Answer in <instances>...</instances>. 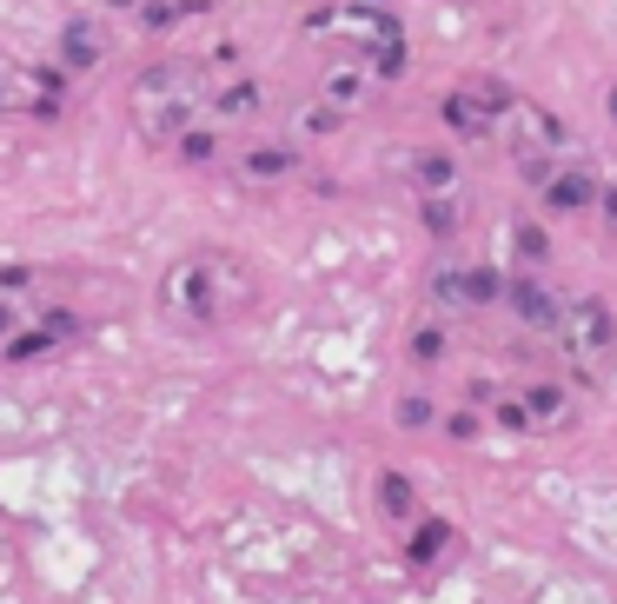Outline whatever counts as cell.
Instances as JSON below:
<instances>
[{"instance_id":"obj_1","label":"cell","mask_w":617,"mask_h":604,"mask_svg":"<svg viewBox=\"0 0 617 604\" xmlns=\"http://www.w3.org/2000/svg\"><path fill=\"white\" fill-rule=\"evenodd\" d=\"M206 100H213V80L199 60H160L133 80V126H140V140L173 146L206 113Z\"/></svg>"},{"instance_id":"obj_2","label":"cell","mask_w":617,"mask_h":604,"mask_svg":"<svg viewBox=\"0 0 617 604\" xmlns=\"http://www.w3.org/2000/svg\"><path fill=\"white\" fill-rule=\"evenodd\" d=\"M160 299H166L179 319L213 326V319H233L239 306H253V273H246L233 253H186V259L166 273Z\"/></svg>"},{"instance_id":"obj_3","label":"cell","mask_w":617,"mask_h":604,"mask_svg":"<svg viewBox=\"0 0 617 604\" xmlns=\"http://www.w3.org/2000/svg\"><path fill=\"white\" fill-rule=\"evenodd\" d=\"M558 339H565V352L578 359V366H598V359H611L617 346V319L605 299H572V306H558V326H552Z\"/></svg>"},{"instance_id":"obj_4","label":"cell","mask_w":617,"mask_h":604,"mask_svg":"<svg viewBox=\"0 0 617 604\" xmlns=\"http://www.w3.org/2000/svg\"><path fill=\"white\" fill-rule=\"evenodd\" d=\"M432 299L452 306V313L498 306V299H505V273H498V266H439V273H432Z\"/></svg>"},{"instance_id":"obj_5","label":"cell","mask_w":617,"mask_h":604,"mask_svg":"<svg viewBox=\"0 0 617 604\" xmlns=\"http://www.w3.org/2000/svg\"><path fill=\"white\" fill-rule=\"evenodd\" d=\"M498 419L518 432H558V426H572V392L565 386H525L518 399H498Z\"/></svg>"},{"instance_id":"obj_6","label":"cell","mask_w":617,"mask_h":604,"mask_svg":"<svg viewBox=\"0 0 617 604\" xmlns=\"http://www.w3.org/2000/svg\"><path fill=\"white\" fill-rule=\"evenodd\" d=\"M598 173L592 166H578V160H565L552 180H545V206H558V213H585V206H598Z\"/></svg>"},{"instance_id":"obj_7","label":"cell","mask_w":617,"mask_h":604,"mask_svg":"<svg viewBox=\"0 0 617 604\" xmlns=\"http://www.w3.org/2000/svg\"><path fill=\"white\" fill-rule=\"evenodd\" d=\"M60 339H73V313H47V319H40L33 332L7 339V346H0V359H7V366H33V359H47V352H53Z\"/></svg>"},{"instance_id":"obj_8","label":"cell","mask_w":617,"mask_h":604,"mask_svg":"<svg viewBox=\"0 0 617 604\" xmlns=\"http://www.w3.org/2000/svg\"><path fill=\"white\" fill-rule=\"evenodd\" d=\"M505 306L525 319V326H558V299L525 273V279H505Z\"/></svg>"},{"instance_id":"obj_9","label":"cell","mask_w":617,"mask_h":604,"mask_svg":"<svg viewBox=\"0 0 617 604\" xmlns=\"http://www.w3.org/2000/svg\"><path fill=\"white\" fill-rule=\"evenodd\" d=\"M459 93H465V100H472V106H479V113H485L492 126H498V120H505V113L518 106V93H512V86H505L498 73H472V80H465Z\"/></svg>"},{"instance_id":"obj_10","label":"cell","mask_w":617,"mask_h":604,"mask_svg":"<svg viewBox=\"0 0 617 604\" xmlns=\"http://www.w3.org/2000/svg\"><path fill=\"white\" fill-rule=\"evenodd\" d=\"M259 106H266V93H259L253 80H233V86H219V93L206 100V113H213V120H253Z\"/></svg>"},{"instance_id":"obj_11","label":"cell","mask_w":617,"mask_h":604,"mask_svg":"<svg viewBox=\"0 0 617 604\" xmlns=\"http://www.w3.org/2000/svg\"><path fill=\"white\" fill-rule=\"evenodd\" d=\"M100 60V33H93V20H73L66 33H60V73H80V66H93Z\"/></svg>"},{"instance_id":"obj_12","label":"cell","mask_w":617,"mask_h":604,"mask_svg":"<svg viewBox=\"0 0 617 604\" xmlns=\"http://www.w3.org/2000/svg\"><path fill=\"white\" fill-rule=\"evenodd\" d=\"M299 166V146H253L246 160H239V180H279V173H292Z\"/></svg>"},{"instance_id":"obj_13","label":"cell","mask_w":617,"mask_h":604,"mask_svg":"<svg viewBox=\"0 0 617 604\" xmlns=\"http://www.w3.org/2000/svg\"><path fill=\"white\" fill-rule=\"evenodd\" d=\"M445 126H452L459 140H485V133H498V126H492V120H485V113H479L465 93H459V86L445 93Z\"/></svg>"},{"instance_id":"obj_14","label":"cell","mask_w":617,"mask_h":604,"mask_svg":"<svg viewBox=\"0 0 617 604\" xmlns=\"http://www.w3.org/2000/svg\"><path fill=\"white\" fill-rule=\"evenodd\" d=\"M366 86H372V73H359V66H339V73L326 80V106H332V113H352V106L366 100Z\"/></svg>"},{"instance_id":"obj_15","label":"cell","mask_w":617,"mask_h":604,"mask_svg":"<svg viewBox=\"0 0 617 604\" xmlns=\"http://www.w3.org/2000/svg\"><path fill=\"white\" fill-rule=\"evenodd\" d=\"M512 246H518V266H525V273L552 259V239H545V226H532V219H518V226H512Z\"/></svg>"},{"instance_id":"obj_16","label":"cell","mask_w":617,"mask_h":604,"mask_svg":"<svg viewBox=\"0 0 617 604\" xmlns=\"http://www.w3.org/2000/svg\"><path fill=\"white\" fill-rule=\"evenodd\" d=\"M379 499H385L392 519H419V499H412V479H405V472H385V479H379Z\"/></svg>"},{"instance_id":"obj_17","label":"cell","mask_w":617,"mask_h":604,"mask_svg":"<svg viewBox=\"0 0 617 604\" xmlns=\"http://www.w3.org/2000/svg\"><path fill=\"white\" fill-rule=\"evenodd\" d=\"M445 545H452V525H445V519H425V525L412 532V565H432Z\"/></svg>"},{"instance_id":"obj_18","label":"cell","mask_w":617,"mask_h":604,"mask_svg":"<svg viewBox=\"0 0 617 604\" xmlns=\"http://www.w3.org/2000/svg\"><path fill=\"white\" fill-rule=\"evenodd\" d=\"M179 160H193V166H206V160H219V133H206V126H186L179 140Z\"/></svg>"},{"instance_id":"obj_19","label":"cell","mask_w":617,"mask_h":604,"mask_svg":"<svg viewBox=\"0 0 617 604\" xmlns=\"http://www.w3.org/2000/svg\"><path fill=\"white\" fill-rule=\"evenodd\" d=\"M412 180H419L425 193H445V186H452V160H445V153H419V160H412Z\"/></svg>"},{"instance_id":"obj_20","label":"cell","mask_w":617,"mask_h":604,"mask_svg":"<svg viewBox=\"0 0 617 604\" xmlns=\"http://www.w3.org/2000/svg\"><path fill=\"white\" fill-rule=\"evenodd\" d=\"M419 213H425V226H432L439 239L459 226V206H452V193H425V206H419Z\"/></svg>"},{"instance_id":"obj_21","label":"cell","mask_w":617,"mask_h":604,"mask_svg":"<svg viewBox=\"0 0 617 604\" xmlns=\"http://www.w3.org/2000/svg\"><path fill=\"white\" fill-rule=\"evenodd\" d=\"M439 352H445V332H439V326H419V332H412V359H419V366H432Z\"/></svg>"},{"instance_id":"obj_22","label":"cell","mask_w":617,"mask_h":604,"mask_svg":"<svg viewBox=\"0 0 617 604\" xmlns=\"http://www.w3.org/2000/svg\"><path fill=\"white\" fill-rule=\"evenodd\" d=\"M399 426H412V432L432 426V406H425V399H399Z\"/></svg>"},{"instance_id":"obj_23","label":"cell","mask_w":617,"mask_h":604,"mask_svg":"<svg viewBox=\"0 0 617 604\" xmlns=\"http://www.w3.org/2000/svg\"><path fill=\"white\" fill-rule=\"evenodd\" d=\"M13 326H20V306H13V299H0V339H13Z\"/></svg>"},{"instance_id":"obj_24","label":"cell","mask_w":617,"mask_h":604,"mask_svg":"<svg viewBox=\"0 0 617 604\" xmlns=\"http://www.w3.org/2000/svg\"><path fill=\"white\" fill-rule=\"evenodd\" d=\"M598 199H605V219H611V226H617V186H605Z\"/></svg>"},{"instance_id":"obj_25","label":"cell","mask_w":617,"mask_h":604,"mask_svg":"<svg viewBox=\"0 0 617 604\" xmlns=\"http://www.w3.org/2000/svg\"><path fill=\"white\" fill-rule=\"evenodd\" d=\"M611 113H617V93H611Z\"/></svg>"},{"instance_id":"obj_26","label":"cell","mask_w":617,"mask_h":604,"mask_svg":"<svg viewBox=\"0 0 617 604\" xmlns=\"http://www.w3.org/2000/svg\"><path fill=\"white\" fill-rule=\"evenodd\" d=\"M0 60H7V53H0Z\"/></svg>"}]
</instances>
